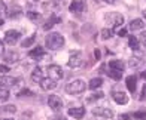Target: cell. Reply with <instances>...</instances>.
<instances>
[{"label": "cell", "mask_w": 146, "mask_h": 120, "mask_svg": "<svg viewBox=\"0 0 146 120\" xmlns=\"http://www.w3.org/2000/svg\"><path fill=\"white\" fill-rule=\"evenodd\" d=\"M102 85H103V80H102V77H94V79H91V80H90L88 88H90V89H92V90H96V89L100 88Z\"/></svg>", "instance_id": "obj_18"}, {"label": "cell", "mask_w": 146, "mask_h": 120, "mask_svg": "<svg viewBox=\"0 0 146 120\" xmlns=\"http://www.w3.org/2000/svg\"><path fill=\"white\" fill-rule=\"evenodd\" d=\"M108 76L110 77V79H113V80H121V77H122V71H118V70H109L108 71Z\"/></svg>", "instance_id": "obj_22"}, {"label": "cell", "mask_w": 146, "mask_h": 120, "mask_svg": "<svg viewBox=\"0 0 146 120\" xmlns=\"http://www.w3.org/2000/svg\"><path fill=\"white\" fill-rule=\"evenodd\" d=\"M142 43L146 46V34H143V36H142Z\"/></svg>", "instance_id": "obj_43"}, {"label": "cell", "mask_w": 146, "mask_h": 120, "mask_svg": "<svg viewBox=\"0 0 146 120\" xmlns=\"http://www.w3.org/2000/svg\"><path fill=\"white\" fill-rule=\"evenodd\" d=\"M112 96H113V101L119 105H125L128 102V95L122 90H115L113 93H112Z\"/></svg>", "instance_id": "obj_11"}, {"label": "cell", "mask_w": 146, "mask_h": 120, "mask_svg": "<svg viewBox=\"0 0 146 120\" xmlns=\"http://www.w3.org/2000/svg\"><path fill=\"white\" fill-rule=\"evenodd\" d=\"M19 37H21V34H19L17 30H9V31H6V34H5V43L14 46L19 40Z\"/></svg>", "instance_id": "obj_7"}, {"label": "cell", "mask_w": 146, "mask_h": 120, "mask_svg": "<svg viewBox=\"0 0 146 120\" xmlns=\"http://www.w3.org/2000/svg\"><path fill=\"white\" fill-rule=\"evenodd\" d=\"M67 65L70 67V68H78V67H81L82 65L81 52H73L70 55V58H69V61H67Z\"/></svg>", "instance_id": "obj_8"}, {"label": "cell", "mask_w": 146, "mask_h": 120, "mask_svg": "<svg viewBox=\"0 0 146 120\" xmlns=\"http://www.w3.org/2000/svg\"><path fill=\"white\" fill-rule=\"evenodd\" d=\"M145 28V22L142 19H133L130 22V30L131 31H139V30H143Z\"/></svg>", "instance_id": "obj_16"}, {"label": "cell", "mask_w": 146, "mask_h": 120, "mask_svg": "<svg viewBox=\"0 0 146 120\" xmlns=\"http://www.w3.org/2000/svg\"><path fill=\"white\" fill-rule=\"evenodd\" d=\"M6 13H8V8H6V5L3 2H0V18L6 15Z\"/></svg>", "instance_id": "obj_34"}, {"label": "cell", "mask_w": 146, "mask_h": 120, "mask_svg": "<svg viewBox=\"0 0 146 120\" xmlns=\"http://www.w3.org/2000/svg\"><path fill=\"white\" fill-rule=\"evenodd\" d=\"M21 13H23V12H21V9H19L18 6H15V8H12V9L8 12V15H9L11 18H17V16L21 15Z\"/></svg>", "instance_id": "obj_25"}, {"label": "cell", "mask_w": 146, "mask_h": 120, "mask_svg": "<svg viewBox=\"0 0 146 120\" xmlns=\"http://www.w3.org/2000/svg\"><path fill=\"white\" fill-rule=\"evenodd\" d=\"M58 22H61V19H60V18H57L55 15H52V18H51L49 21H48V22H46V24L43 25V28H45V30H49L51 27H54V24H58Z\"/></svg>", "instance_id": "obj_21"}, {"label": "cell", "mask_w": 146, "mask_h": 120, "mask_svg": "<svg viewBox=\"0 0 146 120\" xmlns=\"http://www.w3.org/2000/svg\"><path fill=\"white\" fill-rule=\"evenodd\" d=\"M143 16H145V19H146V9L143 10Z\"/></svg>", "instance_id": "obj_45"}, {"label": "cell", "mask_w": 146, "mask_h": 120, "mask_svg": "<svg viewBox=\"0 0 146 120\" xmlns=\"http://www.w3.org/2000/svg\"><path fill=\"white\" fill-rule=\"evenodd\" d=\"M136 83H137V77L136 76H128L125 79V85H127V88L130 92H134L136 90Z\"/></svg>", "instance_id": "obj_17"}, {"label": "cell", "mask_w": 146, "mask_h": 120, "mask_svg": "<svg viewBox=\"0 0 146 120\" xmlns=\"http://www.w3.org/2000/svg\"><path fill=\"white\" fill-rule=\"evenodd\" d=\"M94 55H96V58H97V59H100V50H98V49H96Z\"/></svg>", "instance_id": "obj_41"}, {"label": "cell", "mask_w": 146, "mask_h": 120, "mask_svg": "<svg viewBox=\"0 0 146 120\" xmlns=\"http://www.w3.org/2000/svg\"><path fill=\"white\" fill-rule=\"evenodd\" d=\"M5 59H6V62H9V64H15L18 59H19V56H18L17 52H9L8 55L5 56Z\"/></svg>", "instance_id": "obj_20"}, {"label": "cell", "mask_w": 146, "mask_h": 120, "mask_svg": "<svg viewBox=\"0 0 146 120\" xmlns=\"http://www.w3.org/2000/svg\"><path fill=\"white\" fill-rule=\"evenodd\" d=\"M35 40H36V34H31L30 37H27V39L23 40L21 46H23V48H29V46H31L33 43H35Z\"/></svg>", "instance_id": "obj_24"}, {"label": "cell", "mask_w": 146, "mask_h": 120, "mask_svg": "<svg viewBox=\"0 0 146 120\" xmlns=\"http://www.w3.org/2000/svg\"><path fill=\"white\" fill-rule=\"evenodd\" d=\"M40 86H42V89L43 90H54L57 88V80L54 79H43L42 82H40Z\"/></svg>", "instance_id": "obj_13"}, {"label": "cell", "mask_w": 146, "mask_h": 120, "mask_svg": "<svg viewBox=\"0 0 146 120\" xmlns=\"http://www.w3.org/2000/svg\"><path fill=\"white\" fill-rule=\"evenodd\" d=\"M109 68H112V70H118V71H122V70H124V64H122V61L113 59V61H109Z\"/></svg>", "instance_id": "obj_19"}, {"label": "cell", "mask_w": 146, "mask_h": 120, "mask_svg": "<svg viewBox=\"0 0 146 120\" xmlns=\"http://www.w3.org/2000/svg\"><path fill=\"white\" fill-rule=\"evenodd\" d=\"M27 16L31 19V21H39V19H40V13H37V12H29Z\"/></svg>", "instance_id": "obj_30"}, {"label": "cell", "mask_w": 146, "mask_h": 120, "mask_svg": "<svg viewBox=\"0 0 146 120\" xmlns=\"http://www.w3.org/2000/svg\"><path fill=\"white\" fill-rule=\"evenodd\" d=\"M17 83H18V79H15V77H11V76H0V88H3V89L14 88Z\"/></svg>", "instance_id": "obj_9"}, {"label": "cell", "mask_w": 146, "mask_h": 120, "mask_svg": "<svg viewBox=\"0 0 146 120\" xmlns=\"http://www.w3.org/2000/svg\"><path fill=\"white\" fill-rule=\"evenodd\" d=\"M33 95H35V93H33L31 90H29V89H24V90H21V92H19L18 93V96H33Z\"/></svg>", "instance_id": "obj_33"}, {"label": "cell", "mask_w": 146, "mask_h": 120, "mask_svg": "<svg viewBox=\"0 0 146 120\" xmlns=\"http://www.w3.org/2000/svg\"><path fill=\"white\" fill-rule=\"evenodd\" d=\"M140 64H142L140 58H131L130 59V67H131V68H136V67H139Z\"/></svg>", "instance_id": "obj_29"}, {"label": "cell", "mask_w": 146, "mask_h": 120, "mask_svg": "<svg viewBox=\"0 0 146 120\" xmlns=\"http://www.w3.org/2000/svg\"><path fill=\"white\" fill-rule=\"evenodd\" d=\"M31 80H33L35 83H40L42 80H43V73H42L40 67H36V68L33 70V73H31Z\"/></svg>", "instance_id": "obj_15"}, {"label": "cell", "mask_w": 146, "mask_h": 120, "mask_svg": "<svg viewBox=\"0 0 146 120\" xmlns=\"http://www.w3.org/2000/svg\"><path fill=\"white\" fill-rule=\"evenodd\" d=\"M85 9H87V6H85V3L81 2V0H73L69 6V10L73 12V13H82Z\"/></svg>", "instance_id": "obj_12"}, {"label": "cell", "mask_w": 146, "mask_h": 120, "mask_svg": "<svg viewBox=\"0 0 146 120\" xmlns=\"http://www.w3.org/2000/svg\"><path fill=\"white\" fill-rule=\"evenodd\" d=\"M3 52H5V46H3V43H2V40H0V56L3 55Z\"/></svg>", "instance_id": "obj_39"}, {"label": "cell", "mask_w": 146, "mask_h": 120, "mask_svg": "<svg viewBox=\"0 0 146 120\" xmlns=\"http://www.w3.org/2000/svg\"><path fill=\"white\" fill-rule=\"evenodd\" d=\"M116 33H118V36H125V34H127V30H125V28H119Z\"/></svg>", "instance_id": "obj_37"}, {"label": "cell", "mask_w": 146, "mask_h": 120, "mask_svg": "<svg viewBox=\"0 0 146 120\" xmlns=\"http://www.w3.org/2000/svg\"><path fill=\"white\" fill-rule=\"evenodd\" d=\"M92 114L97 117H104V119H112L113 117V111L110 108H106V107H96L92 108Z\"/></svg>", "instance_id": "obj_5"}, {"label": "cell", "mask_w": 146, "mask_h": 120, "mask_svg": "<svg viewBox=\"0 0 146 120\" xmlns=\"http://www.w3.org/2000/svg\"><path fill=\"white\" fill-rule=\"evenodd\" d=\"M46 71H48V77L49 79H54V80H61L63 79V70L60 65H48V68H46Z\"/></svg>", "instance_id": "obj_4"}, {"label": "cell", "mask_w": 146, "mask_h": 120, "mask_svg": "<svg viewBox=\"0 0 146 120\" xmlns=\"http://www.w3.org/2000/svg\"><path fill=\"white\" fill-rule=\"evenodd\" d=\"M69 116H72L73 119H82L85 116V108L84 107H73V108H69Z\"/></svg>", "instance_id": "obj_14"}, {"label": "cell", "mask_w": 146, "mask_h": 120, "mask_svg": "<svg viewBox=\"0 0 146 120\" xmlns=\"http://www.w3.org/2000/svg\"><path fill=\"white\" fill-rule=\"evenodd\" d=\"M33 2H39V0H33Z\"/></svg>", "instance_id": "obj_48"}, {"label": "cell", "mask_w": 146, "mask_h": 120, "mask_svg": "<svg viewBox=\"0 0 146 120\" xmlns=\"http://www.w3.org/2000/svg\"><path fill=\"white\" fill-rule=\"evenodd\" d=\"M140 101H143V99H146V85L143 86V89H142V95H140Z\"/></svg>", "instance_id": "obj_35"}, {"label": "cell", "mask_w": 146, "mask_h": 120, "mask_svg": "<svg viewBox=\"0 0 146 120\" xmlns=\"http://www.w3.org/2000/svg\"><path fill=\"white\" fill-rule=\"evenodd\" d=\"M0 73H9V67L0 64Z\"/></svg>", "instance_id": "obj_36"}, {"label": "cell", "mask_w": 146, "mask_h": 120, "mask_svg": "<svg viewBox=\"0 0 146 120\" xmlns=\"http://www.w3.org/2000/svg\"><path fill=\"white\" fill-rule=\"evenodd\" d=\"M128 45H130V48H131L133 50H137L139 48H140V43H139L137 37H133V36L128 39Z\"/></svg>", "instance_id": "obj_23"}, {"label": "cell", "mask_w": 146, "mask_h": 120, "mask_svg": "<svg viewBox=\"0 0 146 120\" xmlns=\"http://www.w3.org/2000/svg\"><path fill=\"white\" fill-rule=\"evenodd\" d=\"M134 119H140V120H145L146 119V111H136L134 114H133Z\"/></svg>", "instance_id": "obj_32"}, {"label": "cell", "mask_w": 146, "mask_h": 120, "mask_svg": "<svg viewBox=\"0 0 146 120\" xmlns=\"http://www.w3.org/2000/svg\"><path fill=\"white\" fill-rule=\"evenodd\" d=\"M103 96H104V93H103L102 90H98V92H96V93H92L91 98H90V101H94V99H102Z\"/></svg>", "instance_id": "obj_31"}, {"label": "cell", "mask_w": 146, "mask_h": 120, "mask_svg": "<svg viewBox=\"0 0 146 120\" xmlns=\"http://www.w3.org/2000/svg\"><path fill=\"white\" fill-rule=\"evenodd\" d=\"M49 120H64V117L63 116H54V117H51Z\"/></svg>", "instance_id": "obj_40"}, {"label": "cell", "mask_w": 146, "mask_h": 120, "mask_svg": "<svg viewBox=\"0 0 146 120\" xmlns=\"http://www.w3.org/2000/svg\"><path fill=\"white\" fill-rule=\"evenodd\" d=\"M0 120H12V119H0Z\"/></svg>", "instance_id": "obj_47"}, {"label": "cell", "mask_w": 146, "mask_h": 120, "mask_svg": "<svg viewBox=\"0 0 146 120\" xmlns=\"http://www.w3.org/2000/svg\"><path fill=\"white\" fill-rule=\"evenodd\" d=\"M103 2H104V3H109V5H112V3H115L116 0H103Z\"/></svg>", "instance_id": "obj_42"}, {"label": "cell", "mask_w": 146, "mask_h": 120, "mask_svg": "<svg viewBox=\"0 0 146 120\" xmlns=\"http://www.w3.org/2000/svg\"><path fill=\"white\" fill-rule=\"evenodd\" d=\"M0 111H3V113H15L17 111V107L15 105H5L0 108Z\"/></svg>", "instance_id": "obj_28"}, {"label": "cell", "mask_w": 146, "mask_h": 120, "mask_svg": "<svg viewBox=\"0 0 146 120\" xmlns=\"http://www.w3.org/2000/svg\"><path fill=\"white\" fill-rule=\"evenodd\" d=\"M142 77H143V79H145V80H146V71H145V73H143V74H142Z\"/></svg>", "instance_id": "obj_44"}, {"label": "cell", "mask_w": 146, "mask_h": 120, "mask_svg": "<svg viewBox=\"0 0 146 120\" xmlns=\"http://www.w3.org/2000/svg\"><path fill=\"white\" fill-rule=\"evenodd\" d=\"M48 105H49V108H52L54 111H60L63 108V101L58 95H49L48 96Z\"/></svg>", "instance_id": "obj_6"}, {"label": "cell", "mask_w": 146, "mask_h": 120, "mask_svg": "<svg viewBox=\"0 0 146 120\" xmlns=\"http://www.w3.org/2000/svg\"><path fill=\"white\" fill-rule=\"evenodd\" d=\"M85 89H87V83L84 82V80H72V82H69L67 85H66V92L70 93V95H78V93H82L85 92Z\"/></svg>", "instance_id": "obj_2"}, {"label": "cell", "mask_w": 146, "mask_h": 120, "mask_svg": "<svg viewBox=\"0 0 146 120\" xmlns=\"http://www.w3.org/2000/svg\"><path fill=\"white\" fill-rule=\"evenodd\" d=\"M118 120H130V116L128 114H122V116H119Z\"/></svg>", "instance_id": "obj_38"}, {"label": "cell", "mask_w": 146, "mask_h": 120, "mask_svg": "<svg viewBox=\"0 0 146 120\" xmlns=\"http://www.w3.org/2000/svg\"><path fill=\"white\" fill-rule=\"evenodd\" d=\"M9 99V90L8 89H3V88H0V101H8Z\"/></svg>", "instance_id": "obj_27"}, {"label": "cell", "mask_w": 146, "mask_h": 120, "mask_svg": "<svg viewBox=\"0 0 146 120\" xmlns=\"http://www.w3.org/2000/svg\"><path fill=\"white\" fill-rule=\"evenodd\" d=\"M104 19H106V22H108L109 25L116 27V28L124 24V16L121 15V13H118V12H109L108 15L104 16Z\"/></svg>", "instance_id": "obj_3"}, {"label": "cell", "mask_w": 146, "mask_h": 120, "mask_svg": "<svg viewBox=\"0 0 146 120\" xmlns=\"http://www.w3.org/2000/svg\"><path fill=\"white\" fill-rule=\"evenodd\" d=\"M0 25H3V19L2 18H0Z\"/></svg>", "instance_id": "obj_46"}, {"label": "cell", "mask_w": 146, "mask_h": 120, "mask_svg": "<svg viewBox=\"0 0 146 120\" xmlns=\"http://www.w3.org/2000/svg\"><path fill=\"white\" fill-rule=\"evenodd\" d=\"M29 56L33 58V59H36V61H42V59H49V55H46L40 46H37V48H35L33 50H30Z\"/></svg>", "instance_id": "obj_10"}, {"label": "cell", "mask_w": 146, "mask_h": 120, "mask_svg": "<svg viewBox=\"0 0 146 120\" xmlns=\"http://www.w3.org/2000/svg\"><path fill=\"white\" fill-rule=\"evenodd\" d=\"M112 36H113V31H112V30H109V28H103L102 30V39L103 40H108Z\"/></svg>", "instance_id": "obj_26"}, {"label": "cell", "mask_w": 146, "mask_h": 120, "mask_svg": "<svg viewBox=\"0 0 146 120\" xmlns=\"http://www.w3.org/2000/svg\"><path fill=\"white\" fill-rule=\"evenodd\" d=\"M45 45L48 49L57 50L61 46H64V37L60 34V33H49L48 36L45 37Z\"/></svg>", "instance_id": "obj_1"}]
</instances>
